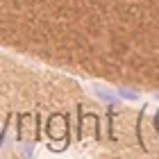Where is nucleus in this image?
<instances>
[{"label":"nucleus","mask_w":159,"mask_h":159,"mask_svg":"<svg viewBox=\"0 0 159 159\" xmlns=\"http://www.w3.org/2000/svg\"><path fill=\"white\" fill-rule=\"evenodd\" d=\"M20 120V141L25 146H32L37 141V114H23Z\"/></svg>","instance_id":"1"},{"label":"nucleus","mask_w":159,"mask_h":159,"mask_svg":"<svg viewBox=\"0 0 159 159\" xmlns=\"http://www.w3.org/2000/svg\"><path fill=\"white\" fill-rule=\"evenodd\" d=\"M86 129H91V134H93V139H98V118L93 116V114H82L80 116V139H84V132Z\"/></svg>","instance_id":"3"},{"label":"nucleus","mask_w":159,"mask_h":159,"mask_svg":"<svg viewBox=\"0 0 159 159\" xmlns=\"http://www.w3.org/2000/svg\"><path fill=\"white\" fill-rule=\"evenodd\" d=\"M68 125H66V116L64 114H52L48 120V136L50 139H66Z\"/></svg>","instance_id":"2"},{"label":"nucleus","mask_w":159,"mask_h":159,"mask_svg":"<svg viewBox=\"0 0 159 159\" xmlns=\"http://www.w3.org/2000/svg\"><path fill=\"white\" fill-rule=\"evenodd\" d=\"M118 96H120V98H127V100H136V91H129V89H118Z\"/></svg>","instance_id":"4"}]
</instances>
